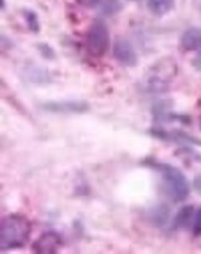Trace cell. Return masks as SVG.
Instances as JSON below:
<instances>
[{"label":"cell","mask_w":201,"mask_h":254,"mask_svg":"<svg viewBox=\"0 0 201 254\" xmlns=\"http://www.w3.org/2000/svg\"><path fill=\"white\" fill-rule=\"evenodd\" d=\"M31 235V223L26 217L10 215L0 225V248L1 251L19 250L26 246Z\"/></svg>","instance_id":"obj_1"},{"label":"cell","mask_w":201,"mask_h":254,"mask_svg":"<svg viewBox=\"0 0 201 254\" xmlns=\"http://www.w3.org/2000/svg\"><path fill=\"white\" fill-rule=\"evenodd\" d=\"M144 164L149 165L160 173L161 180L164 184V190L166 195L170 197L174 202H183L190 193V186H189L188 179L184 175L183 171L179 170L175 166L165 163H158L154 160H146Z\"/></svg>","instance_id":"obj_2"},{"label":"cell","mask_w":201,"mask_h":254,"mask_svg":"<svg viewBox=\"0 0 201 254\" xmlns=\"http://www.w3.org/2000/svg\"><path fill=\"white\" fill-rule=\"evenodd\" d=\"M109 47V32L101 20L92 22L86 34V49L91 56L102 57Z\"/></svg>","instance_id":"obj_3"},{"label":"cell","mask_w":201,"mask_h":254,"mask_svg":"<svg viewBox=\"0 0 201 254\" xmlns=\"http://www.w3.org/2000/svg\"><path fill=\"white\" fill-rule=\"evenodd\" d=\"M64 246L61 236L54 231L45 232L32 243V252L37 254H55Z\"/></svg>","instance_id":"obj_4"},{"label":"cell","mask_w":201,"mask_h":254,"mask_svg":"<svg viewBox=\"0 0 201 254\" xmlns=\"http://www.w3.org/2000/svg\"><path fill=\"white\" fill-rule=\"evenodd\" d=\"M113 56L117 61L126 67H134L138 62L135 50L128 40L118 37L113 45Z\"/></svg>","instance_id":"obj_5"},{"label":"cell","mask_w":201,"mask_h":254,"mask_svg":"<svg viewBox=\"0 0 201 254\" xmlns=\"http://www.w3.org/2000/svg\"><path fill=\"white\" fill-rule=\"evenodd\" d=\"M42 108L51 113H84L88 111V104L81 101H67V102H49L42 106Z\"/></svg>","instance_id":"obj_6"},{"label":"cell","mask_w":201,"mask_h":254,"mask_svg":"<svg viewBox=\"0 0 201 254\" xmlns=\"http://www.w3.org/2000/svg\"><path fill=\"white\" fill-rule=\"evenodd\" d=\"M181 47L186 51H196L201 54V30L191 27L181 36Z\"/></svg>","instance_id":"obj_7"},{"label":"cell","mask_w":201,"mask_h":254,"mask_svg":"<svg viewBox=\"0 0 201 254\" xmlns=\"http://www.w3.org/2000/svg\"><path fill=\"white\" fill-rule=\"evenodd\" d=\"M195 212L193 206H184L176 213L175 218H174V226L178 228H189L191 226L193 227L194 217H195Z\"/></svg>","instance_id":"obj_8"},{"label":"cell","mask_w":201,"mask_h":254,"mask_svg":"<svg viewBox=\"0 0 201 254\" xmlns=\"http://www.w3.org/2000/svg\"><path fill=\"white\" fill-rule=\"evenodd\" d=\"M146 6L155 16H164L174 9L175 0H146Z\"/></svg>","instance_id":"obj_9"},{"label":"cell","mask_w":201,"mask_h":254,"mask_svg":"<svg viewBox=\"0 0 201 254\" xmlns=\"http://www.w3.org/2000/svg\"><path fill=\"white\" fill-rule=\"evenodd\" d=\"M169 215H170V211H169L168 206H156L151 210L150 212V218L151 221L154 222V225L156 226H163L164 223H166L168 221Z\"/></svg>","instance_id":"obj_10"},{"label":"cell","mask_w":201,"mask_h":254,"mask_svg":"<svg viewBox=\"0 0 201 254\" xmlns=\"http://www.w3.org/2000/svg\"><path fill=\"white\" fill-rule=\"evenodd\" d=\"M22 16H24L27 27H29L32 32L40 31L39 17H37L36 12L32 11V10H30V9H25V10H22Z\"/></svg>","instance_id":"obj_11"},{"label":"cell","mask_w":201,"mask_h":254,"mask_svg":"<svg viewBox=\"0 0 201 254\" xmlns=\"http://www.w3.org/2000/svg\"><path fill=\"white\" fill-rule=\"evenodd\" d=\"M122 5L118 0H102L101 4H99L98 9L101 10V12H103L104 15H113L116 12H118L121 10Z\"/></svg>","instance_id":"obj_12"},{"label":"cell","mask_w":201,"mask_h":254,"mask_svg":"<svg viewBox=\"0 0 201 254\" xmlns=\"http://www.w3.org/2000/svg\"><path fill=\"white\" fill-rule=\"evenodd\" d=\"M37 49H39V52L42 55V57H45V59L52 60L55 57L54 50H52L49 45L40 44V45H37Z\"/></svg>","instance_id":"obj_13"},{"label":"cell","mask_w":201,"mask_h":254,"mask_svg":"<svg viewBox=\"0 0 201 254\" xmlns=\"http://www.w3.org/2000/svg\"><path fill=\"white\" fill-rule=\"evenodd\" d=\"M193 232L195 236H201V207L195 212L193 223Z\"/></svg>","instance_id":"obj_14"},{"label":"cell","mask_w":201,"mask_h":254,"mask_svg":"<svg viewBox=\"0 0 201 254\" xmlns=\"http://www.w3.org/2000/svg\"><path fill=\"white\" fill-rule=\"evenodd\" d=\"M194 189H195L199 195H201V174L196 175L195 179H194Z\"/></svg>","instance_id":"obj_15"},{"label":"cell","mask_w":201,"mask_h":254,"mask_svg":"<svg viewBox=\"0 0 201 254\" xmlns=\"http://www.w3.org/2000/svg\"><path fill=\"white\" fill-rule=\"evenodd\" d=\"M102 0H81V2L83 5L88 7H98L99 4H101Z\"/></svg>","instance_id":"obj_16"},{"label":"cell","mask_w":201,"mask_h":254,"mask_svg":"<svg viewBox=\"0 0 201 254\" xmlns=\"http://www.w3.org/2000/svg\"><path fill=\"white\" fill-rule=\"evenodd\" d=\"M196 67H198L199 69H201V56L199 57V59H196Z\"/></svg>","instance_id":"obj_17"},{"label":"cell","mask_w":201,"mask_h":254,"mask_svg":"<svg viewBox=\"0 0 201 254\" xmlns=\"http://www.w3.org/2000/svg\"><path fill=\"white\" fill-rule=\"evenodd\" d=\"M1 10H5V0H1Z\"/></svg>","instance_id":"obj_18"},{"label":"cell","mask_w":201,"mask_h":254,"mask_svg":"<svg viewBox=\"0 0 201 254\" xmlns=\"http://www.w3.org/2000/svg\"><path fill=\"white\" fill-rule=\"evenodd\" d=\"M129 1H138V0H129Z\"/></svg>","instance_id":"obj_19"}]
</instances>
